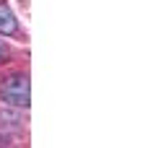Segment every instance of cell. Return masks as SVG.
Segmentation results:
<instances>
[{
    "label": "cell",
    "mask_w": 156,
    "mask_h": 148,
    "mask_svg": "<svg viewBox=\"0 0 156 148\" xmlns=\"http://www.w3.org/2000/svg\"><path fill=\"white\" fill-rule=\"evenodd\" d=\"M0 99L13 107H29L31 93H29V76H11L0 83Z\"/></svg>",
    "instance_id": "cell-1"
},
{
    "label": "cell",
    "mask_w": 156,
    "mask_h": 148,
    "mask_svg": "<svg viewBox=\"0 0 156 148\" xmlns=\"http://www.w3.org/2000/svg\"><path fill=\"white\" fill-rule=\"evenodd\" d=\"M18 31V18L13 16L11 5H8L5 0H0V34H16Z\"/></svg>",
    "instance_id": "cell-2"
}]
</instances>
